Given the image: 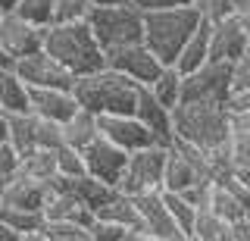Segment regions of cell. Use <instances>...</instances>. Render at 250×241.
<instances>
[{"label":"cell","instance_id":"1","mask_svg":"<svg viewBox=\"0 0 250 241\" xmlns=\"http://www.w3.org/2000/svg\"><path fill=\"white\" fill-rule=\"evenodd\" d=\"M44 50L57 57L66 69L82 79V75L100 72L106 66V50L97 41L91 22H57V25L44 28Z\"/></svg>","mask_w":250,"mask_h":241},{"label":"cell","instance_id":"11","mask_svg":"<svg viewBox=\"0 0 250 241\" xmlns=\"http://www.w3.org/2000/svg\"><path fill=\"white\" fill-rule=\"evenodd\" d=\"M0 44L13 60L31 57V53L44 50V28L22 19L19 13H6L3 22H0Z\"/></svg>","mask_w":250,"mask_h":241},{"label":"cell","instance_id":"31","mask_svg":"<svg viewBox=\"0 0 250 241\" xmlns=\"http://www.w3.org/2000/svg\"><path fill=\"white\" fill-rule=\"evenodd\" d=\"M163 194H166L169 213L175 216V222L182 225V232H185V235H191V229H194V219H197V210H200V207H194L191 200L185 197V194H175V191H163Z\"/></svg>","mask_w":250,"mask_h":241},{"label":"cell","instance_id":"43","mask_svg":"<svg viewBox=\"0 0 250 241\" xmlns=\"http://www.w3.org/2000/svg\"><path fill=\"white\" fill-rule=\"evenodd\" d=\"M10 141V113L0 110V144Z\"/></svg>","mask_w":250,"mask_h":241},{"label":"cell","instance_id":"38","mask_svg":"<svg viewBox=\"0 0 250 241\" xmlns=\"http://www.w3.org/2000/svg\"><path fill=\"white\" fill-rule=\"evenodd\" d=\"M135 6H141L144 13H153V10H172V6H194L197 0H131Z\"/></svg>","mask_w":250,"mask_h":241},{"label":"cell","instance_id":"46","mask_svg":"<svg viewBox=\"0 0 250 241\" xmlns=\"http://www.w3.org/2000/svg\"><path fill=\"white\" fill-rule=\"evenodd\" d=\"M19 3H22V0H0V13H3V16H6V13H16Z\"/></svg>","mask_w":250,"mask_h":241},{"label":"cell","instance_id":"18","mask_svg":"<svg viewBox=\"0 0 250 241\" xmlns=\"http://www.w3.org/2000/svg\"><path fill=\"white\" fill-rule=\"evenodd\" d=\"M44 219L47 222H78V225H94L97 213L91 207H84L72 191H50L44 204Z\"/></svg>","mask_w":250,"mask_h":241},{"label":"cell","instance_id":"39","mask_svg":"<svg viewBox=\"0 0 250 241\" xmlns=\"http://www.w3.org/2000/svg\"><path fill=\"white\" fill-rule=\"evenodd\" d=\"M225 107H229V113H247L250 110V88L231 91L229 100H225Z\"/></svg>","mask_w":250,"mask_h":241},{"label":"cell","instance_id":"22","mask_svg":"<svg viewBox=\"0 0 250 241\" xmlns=\"http://www.w3.org/2000/svg\"><path fill=\"white\" fill-rule=\"evenodd\" d=\"M207 207L213 210L216 216H222L225 222H238V219H244V216L250 213V204H244V200L234 194L229 185H222V182H213L209 185V197H207Z\"/></svg>","mask_w":250,"mask_h":241},{"label":"cell","instance_id":"4","mask_svg":"<svg viewBox=\"0 0 250 241\" xmlns=\"http://www.w3.org/2000/svg\"><path fill=\"white\" fill-rule=\"evenodd\" d=\"M141 85L128 75L116 72V69L104 66L100 72L82 75L75 85V97L84 110L97 116H113V113H135L138 107Z\"/></svg>","mask_w":250,"mask_h":241},{"label":"cell","instance_id":"3","mask_svg":"<svg viewBox=\"0 0 250 241\" xmlns=\"http://www.w3.org/2000/svg\"><path fill=\"white\" fill-rule=\"evenodd\" d=\"M203 13L197 6H172V10L144 13V44L150 47L166 66H175L178 53L191 35L200 28Z\"/></svg>","mask_w":250,"mask_h":241},{"label":"cell","instance_id":"2","mask_svg":"<svg viewBox=\"0 0 250 241\" xmlns=\"http://www.w3.org/2000/svg\"><path fill=\"white\" fill-rule=\"evenodd\" d=\"M175 122V138L188 144H197L203 151H213L231 141L229 126V107L216 100H182L172 110Z\"/></svg>","mask_w":250,"mask_h":241},{"label":"cell","instance_id":"29","mask_svg":"<svg viewBox=\"0 0 250 241\" xmlns=\"http://www.w3.org/2000/svg\"><path fill=\"white\" fill-rule=\"evenodd\" d=\"M229 153H231V175L250 185V135H231Z\"/></svg>","mask_w":250,"mask_h":241},{"label":"cell","instance_id":"9","mask_svg":"<svg viewBox=\"0 0 250 241\" xmlns=\"http://www.w3.org/2000/svg\"><path fill=\"white\" fill-rule=\"evenodd\" d=\"M229 94H231V63L209 60L197 72L185 75L182 100H216V104H225Z\"/></svg>","mask_w":250,"mask_h":241},{"label":"cell","instance_id":"42","mask_svg":"<svg viewBox=\"0 0 250 241\" xmlns=\"http://www.w3.org/2000/svg\"><path fill=\"white\" fill-rule=\"evenodd\" d=\"M125 241H166V238H160V235H153V232H147V229H128V235H125Z\"/></svg>","mask_w":250,"mask_h":241},{"label":"cell","instance_id":"36","mask_svg":"<svg viewBox=\"0 0 250 241\" xmlns=\"http://www.w3.org/2000/svg\"><path fill=\"white\" fill-rule=\"evenodd\" d=\"M125 235H128L125 225L106 222V219H94L91 225V241H125Z\"/></svg>","mask_w":250,"mask_h":241},{"label":"cell","instance_id":"6","mask_svg":"<svg viewBox=\"0 0 250 241\" xmlns=\"http://www.w3.org/2000/svg\"><path fill=\"white\" fill-rule=\"evenodd\" d=\"M166 153H169V147H163V144L128 153V166H125V175L119 182V191L128 194V197H138V194H147V191H163Z\"/></svg>","mask_w":250,"mask_h":241},{"label":"cell","instance_id":"37","mask_svg":"<svg viewBox=\"0 0 250 241\" xmlns=\"http://www.w3.org/2000/svg\"><path fill=\"white\" fill-rule=\"evenodd\" d=\"M238 88H250V53L238 57L231 63V91Z\"/></svg>","mask_w":250,"mask_h":241},{"label":"cell","instance_id":"13","mask_svg":"<svg viewBox=\"0 0 250 241\" xmlns=\"http://www.w3.org/2000/svg\"><path fill=\"white\" fill-rule=\"evenodd\" d=\"M135 204H138V213H141V229L153 232V235H160V238H166V241L185 238L182 225H178L175 216L169 213V204H166V194H163V191L138 194Z\"/></svg>","mask_w":250,"mask_h":241},{"label":"cell","instance_id":"25","mask_svg":"<svg viewBox=\"0 0 250 241\" xmlns=\"http://www.w3.org/2000/svg\"><path fill=\"white\" fill-rule=\"evenodd\" d=\"M150 88V94L160 100L163 107H169V110H175L178 104H182V94H185V75L178 72L175 66H166L160 72V79L153 85H147Z\"/></svg>","mask_w":250,"mask_h":241},{"label":"cell","instance_id":"30","mask_svg":"<svg viewBox=\"0 0 250 241\" xmlns=\"http://www.w3.org/2000/svg\"><path fill=\"white\" fill-rule=\"evenodd\" d=\"M94 13V0H53V25L57 22H84Z\"/></svg>","mask_w":250,"mask_h":241},{"label":"cell","instance_id":"45","mask_svg":"<svg viewBox=\"0 0 250 241\" xmlns=\"http://www.w3.org/2000/svg\"><path fill=\"white\" fill-rule=\"evenodd\" d=\"M0 241H19V232H13L3 219H0Z\"/></svg>","mask_w":250,"mask_h":241},{"label":"cell","instance_id":"34","mask_svg":"<svg viewBox=\"0 0 250 241\" xmlns=\"http://www.w3.org/2000/svg\"><path fill=\"white\" fill-rule=\"evenodd\" d=\"M19 175H22V153L16 151L10 141L0 144V191L10 182H16Z\"/></svg>","mask_w":250,"mask_h":241},{"label":"cell","instance_id":"26","mask_svg":"<svg viewBox=\"0 0 250 241\" xmlns=\"http://www.w3.org/2000/svg\"><path fill=\"white\" fill-rule=\"evenodd\" d=\"M97 219H106V222H116V225H125V229H138L141 225V213H138V204L135 197L128 194H116L109 204H104L97 210Z\"/></svg>","mask_w":250,"mask_h":241},{"label":"cell","instance_id":"14","mask_svg":"<svg viewBox=\"0 0 250 241\" xmlns=\"http://www.w3.org/2000/svg\"><path fill=\"white\" fill-rule=\"evenodd\" d=\"M247 41H250V25L238 13L213 22V60H219V63H234L238 57H244Z\"/></svg>","mask_w":250,"mask_h":241},{"label":"cell","instance_id":"10","mask_svg":"<svg viewBox=\"0 0 250 241\" xmlns=\"http://www.w3.org/2000/svg\"><path fill=\"white\" fill-rule=\"evenodd\" d=\"M100 135L106 141H113L116 147L135 153V151H144V147H153L156 138L153 131L138 119L135 113H113V116H100Z\"/></svg>","mask_w":250,"mask_h":241},{"label":"cell","instance_id":"17","mask_svg":"<svg viewBox=\"0 0 250 241\" xmlns=\"http://www.w3.org/2000/svg\"><path fill=\"white\" fill-rule=\"evenodd\" d=\"M50 197V185L35 182V178L19 175L16 182H10L0 191V207H16V210H38L44 213V204Z\"/></svg>","mask_w":250,"mask_h":241},{"label":"cell","instance_id":"32","mask_svg":"<svg viewBox=\"0 0 250 241\" xmlns=\"http://www.w3.org/2000/svg\"><path fill=\"white\" fill-rule=\"evenodd\" d=\"M16 13H19L22 19L41 25V28L53 25V0H22V3L16 6Z\"/></svg>","mask_w":250,"mask_h":241},{"label":"cell","instance_id":"20","mask_svg":"<svg viewBox=\"0 0 250 241\" xmlns=\"http://www.w3.org/2000/svg\"><path fill=\"white\" fill-rule=\"evenodd\" d=\"M0 110L3 113H31V88L19 79V72L0 69Z\"/></svg>","mask_w":250,"mask_h":241},{"label":"cell","instance_id":"15","mask_svg":"<svg viewBox=\"0 0 250 241\" xmlns=\"http://www.w3.org/2000/svg\"><path fill=\"white\" fill-rule=\"evenodd\" d=\"M135 116L141 122H144L147 129L153 131L156 144L169 147L175 141V122H172V110L169 107H163L160 100L150 94V88L147 85H141V94H138V107H135Z\"/></svg>","mask_w":250,"mask_h":241},{"label":"cell","instance_id":"28","mask_svg":"<svg viewBox=\"0 0 250 241\" xmlns=\"http://www.w3.org/2000/svg\"><path fill=\"white\" fill-rule=\"evenodd\" d=\"M0 219L10 225L13 232H35V229H44V213L38 210H16V207H0Z\"/></svg>","mask_w":250,"mask_h":241},{"label":"cell","instance_id":"5","mask_svg":"<svg viewBox=\"0 0 250 241\" xmlns=\"http://www.w3.org/2000/svg\"><path fill=\"white\" fill-rule=\"evenodd\" d=\"M88 22H91L94 35H97V41L104 44V50L144 41V10L135 3L94 6Z\"/></svg>","mask_w":250,"mask_h":241},{"label":"cell","instance_id":"19","mask_svg":"<svg viewBox=\"0 0 250 241\" xmlns=\"http://www.w3.org/2000/svg\"><path fill=\"white\" fill-rule=\"evenodd\" d=\"M209 60H213V22L203 19L200 28L191 35V41H188L182 47V53H178L175 69L182 75H191V72H197L200 66H207Z\"/></svg>","mask_w":250,"mask_h":241},{"label":"cell","instance_id":"24","mask_svg":"<svg viewBox=\"0 0 250 241\" xmlns=\"http://www.w3.org/2000/svg\"><path fill=\"white\" fill-rule=\"evenodd\" d=\"M191 238L194 241H234L231 222H225L222 216H216L209 207H200L197 210V219H194Z\"/></svg>","mask_w":250,"mask_h":241},{"label":"cell","instance_id":"12","mask_svg":"<svg viewBox=\"0 0 250 241\" xmlns=\"http://www.w3.org/2000/svg\"><path fill=\"white\" fill-rule=\"evenodd\" d=\"M82 153H84V163H88V175L119 188V182L125 175V166H128V151L116 147L113 141H106V138L100 135L97 141L91 147H84Z\"/></svg>","mask_w":250,"mask_h":241},{"label":"cell","instance_id":"27","mask_svg":"<svg viewBox=\"0 0 250 241\" xmlns=\"http://www.w3.org/2000/svg\"><path fill=\"white\" fill-rule=\"evenodd\" d=\"M10 144L19 153H28V151L38 147V141H35V113H13L10 116Z\"/></svg>","mask_w":250,"mask_h":241},{"label":"cell","instance_id":"33","mask_svg":"<svg viewBox=\"0 0 250 241\" xmlns=\"http://www.w3.org/2000/svg\"><path fill=\"white\" fill-rule=\"evenodd\" d=\"M57 166H60V175H69V178H82L88 175V163H84V153L75 151V147L62 144L57 151Z\"/></svg>","mask_w":250,"mask_h":241},{"label":"cell","instance_id":"35","mask_svg":"<svg viewBox=\"0 0 250 241\" xmlns=\"http://www.w3.org/2000/svg\"><path fill=\"white\" fill-rule=\"evenodd\" d=\"M50 241H91V229L78 222H44Z\"/></svg>","mask_w":250,"mask_h":241},{"label":"cell","instance_id":"44","mask_svg":"<svg viewBox=\"0 0 250 241\" xmlns=\"http://www.w3.org/2000/svg\"><path fill=\"white\" fill-rule=\"evenodd\" d=\"M19 241H50V235H47L44 229H35V232H22Z\"/></svg>","mask_w":250,"mask_h":241},{"label":"cell","instance_id":"40","mask_svg":"<svg viewBox=\"0 0 250 241\" xmlns=\"http://www.w3.org/2000/svg\"><path fill=\"white\" fill-rule=\"evenodd\" d=\"M231 135H250V110L247 113H229Z\"/></svg>","mask_w":250,"mask_h":241},{"label":"cell","instance_id":"7","mask_svg":"<svg viewBox=\"0 0 250 241\" xmlns=\"http://www.w3.org/2000/svg\"><path fill=\"white\" fill-rule=\"evenodd\" d=\"M16 72L28 88H62V91H75L78 75L72 69H66L57 57H50L47 50H38L31 57L16 60Z\"/></svg>","mask_w":250,"mask_h":241},{"label":"cell","instance_id":"49","mask_svg":"<svg viewBox=\"0 0 250 241\" xmlns=\"http://www.w3.org/2000/svg\"><path fill=\"white\" fill-rule=\"evenodd\" d=\"M0 22H3V13H0Z\"/></svg>","mask_w":250,"mask_h":241},{"label":"cell","instance_id":"16","mask_svg":"<svg viewBox=\"0 0 250 241\" xmlns=\"http://www.w3.org/2000/svg\"><path fill=\"white\" fill-rule=\"evenodd\" d=\"M82 110L75 91H62V88H31V113L44 116L53 122H66Z\"/></svg>","mask_w":250,"mask_h":241},{"label":"cell","instance_id":"47","mask_svg":"<svg viewBox=\"0 0 250 241\" xmlns=\"http://www.w3.org/2000/svg\"><path fill=\"white\" fill-rule=\"evenodd\" d=\"M10 66H16V60L3 50V44H0V69H10Z\"/></svg>","mask_w":250,"mask_h":241},{"label":"cell","instance_id":"41","mask_svg":"<svg viewBox=\"0 0 250 241\" xmlns=\"http://www.w3.org/2000/svg\"><path fill=\"white\" fill-rule=\"evenodd\" d=\"M231 235H234V241H250V213L231 225Z\"/></svg>","mask_w":250,"mask_h":241},{"label":"cell","instance_id":"21","mask_svg":"<svg viewBox=\"0 0 250 241\" xmlns=\"http://www.w3.org/2000/svg\"><path fill=\"white\" fill-rule=\"evenodd\" d=\"M62 138H66V144L75 147V151L91 147V144L100 138V116L82 107V110H78L72 119L62 122Z\"/></svg>","mask_w":250,"mask_h":241},{"label":"cell","instance_id":"8","mask_svg":"<svg viewBox=\"0 0 250 241\" xmlns=\"http://www.w3.org/2000/svg\"><path fill=\"white\" fill-rule=\"evenodd\" d=\"M106 66L116 69V72H122V75H128V79H135L138 85H153L160 79V72L166 69V63H163L144 41L109 47L106 50Z\"/></svg>","mask_w":250,"mask_h":241},{"label":"cell","instance_id":"23","mask_svg":"<svg viewBox=\"0 0 250 241\" xmlns=\"http://www.w3.org/2000/svg\"><path fill=\"white\" fill-rule=\"evenodd\" d=\"M22 175L35 178V182H50L53 175H60L57 151H50V147H35V151L22 153Z\"/></svg>","mask_w":250,"mask_h":241},{"label":"cell","instance_id":"48","mask_svg":"<svg viewBox=\"0 0 250 241\" xmlns=\"http://www.w3.org/2000/svg\"><path fill=\"white\" fill-rule=\"evenodd\" d=\"M116 3H131V0H94V6H116Z\"/></svg>","mask_w":250,"mask_h":241}]
</instances>
